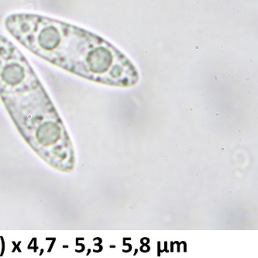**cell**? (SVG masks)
I'll return each instance as SVG.
<instances>
[{"mask_svg":"<svg viewBox=\"0 0 258 258\" xmlns=\"http://www.w3.org/2000/svg\"><path fill=\"white\" fill-rule=\"evenodd\" d=\"M4 24L30 52L75 76L121 86H132L139 79L136 67L124 54L89 30L29 13L11 14Z\"/></svg>","mask_w":258,"mask_h":258,"instance_id":"1","label":"cell"},{"mask_svg":"<svg viewBox=\"0 0 258 258\" xmlns=\"http://www.w3.org/2000/svg\"><path fill=\"white\" fill-rule=\"evenodd\" d=\"M0 97L26 141L34 148H69L57 110L27 57L0 34Z\"/></svg>","mask_w":258,"mask_h":258,"instance_id":"2","label":"cell"}]
</instances>
